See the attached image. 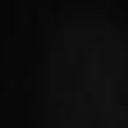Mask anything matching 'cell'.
<instances>
[{
	"label": "cell",
	"instance_id": "cell-1",
	"mask_svg": "<svg viewBox=\"0 0 128 128\" xmlns=\"http://www.w3.org/2000/svg\"><path fill=\"white\" fill-rule=\"evenodd\" d=\"M50 128H128V38L102 16L60 22L46 50Z\"/></svg>",
	"mask_w": 128,
	"mask_h": 128
}]
</instances>
